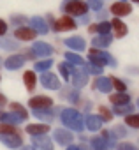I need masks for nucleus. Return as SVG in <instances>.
<instances>
[{
    "label": "nucleus",
    "instance_id": "nucleus-1",
    "mask_svg": "<svg viewBox=\"0 0 139 150\" xmlns=\"http://www.w3.org/2000/svg\"><path fill=\"white\" fill-rule=\"evenodd\" d=\"M60 120L62 124L69 129V131H76V132H81L85 129V117L74 110V108H62L60 111Z\"/></svg>",
    "mask_w": 139,
    "mask_h": 150
},
{
    "label": "nucleus",
    "instance_id": "nucleus-2",
    "mask_svg": "<svg viewBox=\"0 0 139 150\" xmlns=\"http://www.w3.org/2000/svg\"><path fill=\"white\" fill-rule=\"evenodd\" d=\"M88 4L83 2V0H63L62 2V11L69 16H83L88 13Z\"/></svg>",
    "mask_w": 139,
    "mask_h": 150
},
{
    "label": "nucleus",
    "instance_id": "nucleus-3",
    "mask_svg": "<svg viewBox=\"0 0 139 150\" xmlns=\"http://www.w3.org/2000/svg\"><path fill=\"white\" fill-rule=\"evenodd\" d=\"M88 60L92 64H95V65H100V67H104V65H113L114 67L116 65V60L107 51H104L100 48H92L88 51Z\"/></svg>",
    "mask_w": 139,
    "mask_h": 150
},
{
    "label": "nucleus",
    "instance_id": "nucleus-4",
    "mask_svg": "<svg viewBox=\"0 0 139 150\" xmlns=\"http://www.w3.org/2000/svg\"><path fill=\"white\" fill-rule=\"evenodd\" d=\"M78 28V23L74 21L72 16H69V14H63L62 18L55 20V23L51 25V30L53 32H69V30H76Z\"/></svg>",
    "mask_w": 139,
    "mask_h": 150
},
{
    "label": "nucleus",
    "instance_id": "nucleus-5",
    "mask_svg": "<svg viewBox=\"0 0 139 150\" xmlns=\"http://www.w3.org/2000/svg\"><path fill=\"white\" fill-rule=\"evenodd\" d=\"M39 81H41V85H42L46 90H60V88H62V83H60L58 76H56V74H53V72H49V71L41 72Z\"/></svg>",
    "mask_w": 139,
    "mask_h": 150
},
{
    "label": "nucleus",
    "instance_id": "nucleus-6",
    "mask_svg": "<svg viewBox=\"0 0 139 150\" xmlns=\"http://www.w3.org/2000/svg\"><path fill=\"white\" fill-rule=\"evenodd\" d=\"M53 141L58 143L60 146H67V145H71L74 141V136L67 127H56L53 131Z\"/></svg>",
    "mask_w": 139,
    "mask_h": 150
},
{
    "label": "nucleus",
    "instance_id": "nucleus-7",
    "mask_svg": "<svg viewBox=\"0 0 139 150\" xmlns=\"http://www.w3.org/2000/svg\"><path fill=\"white\" fill-rule=\"evenodd\" d=\"M56 110L58 108H41V110H32V115L37 118V120H41L42 124H51L53 120H55V115H56Z\"/></svg>",
    "mask_w": 139,
    "mask_h": 150
},
{
    "label": "nucleus",
    "instance_id": "nucleus-8",
    "mask_svg": "<svg viewBox=\"0 0 139 150\" xmlns=\"http://www.w3.org/2000/svg\"><path fill=\"white\" fill-rule=\"evenodd\" d=\"M25 62H27V57H25V55L14 53V55L7 57V58L4 60V65H6L7 71H18V69H21V67L25 65Z\"/></svg>",
    "mask_w": 139,
    "mask_h": 150
},
{
    "label": "nucleus",
    "instance_id": "nucleus-9",
    "mask_svg": "<svg viewBox=\"0 0 139 150\" xmlns=\"http://www.w3.org/2000/svg\"><path fill=\"white\" fill-rule=\"evenodd\" d=\"M0 143L11 150H16L23 146V138L21 134H0Z\"/></svg>",
    "mask_w": 139,
    "mask_h": 150
},
{
    "label": "nucleus",
    "instance_id": "nucleus-10",
    "mask_svg": "<svg viewBox=\"0 0 139 150\" xmlns=\"http://www.w3.org/2000/svg\"><path fill=\"white\" fill-rule=\"evenodd\" d=\"M32 50H34L35 55L41 57V58H49V57L55 53V48H53L49 42H44V41H35L34 46H32Z\"/></svg>",
    "mask_w": 139,
    "mask_h": 150
},
{
    "label": "nucleus",
    "instance_id": "nucleus-11",
    "mask_svg": "<svg viewBox=\"0 0 139 150\" xmlns=\"http://www.w3.org/2000/svg\"><path fill=\"white\" fill-rule=\"evenodd\" d=\"M28 106L32 110H41V108H51L53 106V99L49 96H34L28 99Z\"/></svg>",
    "mask_w": 139,
    "mask_h": 150
},
{
    "label": "nucleus",
    "instance_id": "nucleus-12",
    "mask_svg": "<svg viewBox=\"0 0 139 150\" xmlns=\"http://www.w3.org/2000/svg\"><path fill=\"white\" fill-rule=\"evenodd\" d=\"M13 37L18 39V41L27 42V41H34V39L37 37V32H35L32 27H20V28H14Z\"/></svg>",
    "mask_w": 139,
    "mask_h": 150
},
{
    "label": "nucleus",
    "instance_id": "nucleus-13",
    "mask_svg": "<svg viewBox=\"0 0 139 150\" xmlns=\"http://www.w3.org/2000/svg\"><path fill=\"white\" fill-rule=\"evenodd\" d=\"M28 25H30L37 34H41V35H44V34L49 32V25H48L46 18H42V16H32V18L28 20Z\"/></svg>",
    "mask_w": 139,
    "mask_h": 150
},
{
    "label": "nucleus",
    "instance_id": "nucleus-14",
    "mask_svg": "<svg viewBox=\"0 0 139 150\" xmlns=\"http://www.w3.org/2000/svg\"><path fill=\"white\" fill-rule=\"evenodd\" d=\"M32 145H34L37 150H53V148H55L53 138H49V136H46V134L32 136Z\"/></svg>",
    "mask_w": 139,
    "mask_h": 150
},
{
    "label": "nucleus",
    "instance_id": "nucleus-15",
    "mask_svg": "<svg viewBox=\"0 0 139 150\" xmlns=\"http://www.w3.org/2000/svg\"><path fill=\"white\" fill-rule=\"evenodd\" d=\"M63 44H65L69 50H71V51H85V48H86L85 39L79 37V35H72V37L63 39Z\"/></svg>",
    "mask_w": 139,
    "mask_h": 150
},
{
    "label": "nucleus",
    "instance_id": "nucleus-16",
    "mask_svg": "<svg viewBox=\"0 0 139 150\" xmlns=\"http://www.w3.org/2000/svg\"><path fill=\"white\" fill-rule=\"evenodd\" d=\"M71 80H72V87L79 90V88L86 87V83H88V72L85 69H76L74 74L71 76Z\"/></svg>",
    "mask_w": 139,
    "mask_h": 150
},
{
    "label": "nucleus",
    "instance_id": "nucleus-17",
    "mask_svg": "<svg viewBox=\"0 0 139 150\" xmlns=\"http://www.w3.org/2000/svg\"><path fill=\"white\" fill-rule=\"evenodd\" d=\"M109 11L116 16V18H121V16H127V14H130L132 13V7H130V4H127V2H114L111 7H109Z\"/></svg>",
    "mask_w": 139,
    "mask_h": 150
},
{
    "label": "nucleus",
    "instance_id": "nucleus-18",
    "mask_svg": "<svg viewBox=\"0 0 139 150\" xmlns=\"http://www.w3.org/2000/svg\"><path fill=\"white\" fill-rule=\"evenodd\" d=\"M49 124H28L25 127V132L30 134V136H41V134H48L49 132Z\"/></svg>",
    "mask_w": 139,
    "mask_h": 150
},
{
    "label": "nucleus",
    "instance_id": "nucleus-19",
    "mask_svg": "<svg viewBox=\"0 0 139 150\" xmlns=\"http://www.w3.org/2000/svg\"><path fill=\"white\" fill-rule=\"evenodd\" d=\"M102 118L99 117V115H86L85 117V127L88 129V131H92V132H95V131H100V127H102Z\"/></svg>",
    "mask_w": 139,
    "mask_h": 150
},
{
    "label": "nucleus",
    "instance_id": "nucleus-20",
    "mask_svg": "<svg viewBox=\"0 0 139 150\" xmlns=\"http://www.w3.org/2000/svg\"><path fill=\"white\" fill-rule=\"evenodd\" d=\"M37 74H35V71H25L23 72V83H25V88L28 90V92H34L35 90V87H37Z\"/></svg>",
    "mask_w": 139,
    "mask_h": 150
},
{
    "label": "nucleus",
    "instance_id": "nucleus-21",
    "mask_svg": "<svg viewBox=\"0 0 139 150\" xmlns=\"http://www.w3.org/2000/svg\"><path fill=\"white\" fill-rule=\"evenodd\" d=\"M90 34H99V35H107L111 32V21H99L92 27H88Z\"/></svg>",
    "mask_w": 139,
    "mask_h": 150
},
{
    "label": "nucleus",
    "instance_id": "nucleus-22",
    "mask_svg": "<svg viewBox=\"0 0 139 150\" xmlns=\"http://www.w3.org/2000/svg\"><path fill=\"white\" fill-rule=\"evenodd\" d=\"M74 71H76V67H74L71 62H67V60L58 64V72H60V76H62L65 81H69V80H71V76L74 74Z\"/></svg>",
    "mask_w": 139,
    "mask_h": 150
},
{
    "label": "nucleus",
    "instance_id": "nucleus-23",
    "mask_svg": "<svg viewBox=\"0 0 139 150\" xmlns=\"http://www.w3.org/2000/svg\"><path fill=\"white\" fill-rule=\"evenodd\" d=\"M95 88H97L99 92H102V94H109V92L113 90V81H111V78L99 76V78L95 80Z\"/></svg>",
    "mask_w": 139,
    "mask_h": 150
},
{
    "label": "nucleus",
    "instance_id": "nucleus-24",
    "mask_svg": "<svg viewBox=\"0 0 139 150\" xmlns=\"http://www.w3.org/2000/svg\"><path fill=\"white\" fill-rule=\"evenodd\" d=\"M23 120L16 115V113H13V111H2L0 113V124H11V125H20Z\"/></svg>",
    "mask_w": 139,
    "mask_h": 150
},
{
    "label": "nucleus",
    "instance_id": "nucleus-25",
    "mask_svg": "<svg viewBox=\"0 0 139 150\" xmlns=\"http://www.w3.org/2000/svg\"><path fill=\"white\" fill-rule=\"evenodd\" d=\"M111 28L114 30V37L116 39H120V37H123V35H127V25L120 20V18H114L113 21H111Z\"/></svg>",
    "mask_w": 139,
    "mask_h": 150
},
{
    "label": "nucleus",
    "instance_id": "nucleus-26",
    "mask_svg": "<svg viewBox=\"0 0 139 150\" xmlns=\"http://www.w3.org/2000/svg\"><path fill=\"white\" fill-rule=\"evenodd\" d=\"M9 111H13V113H16L23 122L28 118V111H27V108L21 104V103H16V101H13V103H9Z\"/></svg>",
    "mask_w": 139,
    "mask_h": 150
},
{
    "label": "nucleus",
    "instance_id": "nucleus-27",
    "mask_svg": "<svg viewBox=\"0 0 139 150\" xmlns=\"http://www.w3.org/2000/svg\"><path fill=\"white\" fill-rule=\"evenodd\" d=\"M113 42V39H111V35L107 34V35H97V37H93L92 39V46L93 48H107L109 44Z\"/></svg>",
    "mask_w": 139,
    "mask_h": 150
},
{
    "label": "nucleus",
    "instance_id": "nucleus-28",
    "mask_svg": "<svg viewBox=\"0 0 139 150\" xmlns=\"http://www.w3.org/2000/svg\"><path fill=\"white\" fill-rule=\"evenodd\" d=\"M53 67V58L49 57V58H42V60H37L35 64H34V71L35 72H46V71H49Z\"/></svg>",
    "mask_w": 139,
    "mask_h": 150
},
{
    "label": "nucleus",
    "instance_id": "nucleus-29",
    "mask_svg": "<svg viewBox=\"0 0 139 150\" xmlns=\"http://www.w3.org/2000/svg\"><path fill=\"white\" fill-rule=\"evenodd\" d=\"M109 101L113 106H120V104H128L130 103V96H127L125 92H118V94H113L109 96Z\"/></svg>",
    "mask_w": 139,
    "mask_h": 150
},
{
    "label": "nucleus",
    "instance_id": "nucleus-30",
    "mask_svg": "<svg viewBox=\"0 0 139 150\" xmlns=\"http://www.w3.org/2000/svg\"><path fill=\"white\" fill-rule=\"evenodd\" d=\"M63 55H65V60H67V62H71L72 65H85V60H83V57H81V55H78V53H72L71 50H69V51H65Z\"/></svg>",
    "mask_w": 139,
    "mask_h": 150
},
{
    "label": "nucleus",
    "instance_id": "nucleus-31",
    "mask_svg": "<svg viewBox=\"0 0 139 150\" xmlns=\"http://www.w3.org/2000/svg\"><path fill=\"white\" fill-rule=\"evenodd\" d=\"M9 21H11V25L14 28H20V27H27L28 25V18L23 16V14H13Z\"/></svg>",
    "mask_w": 139,
    "mask_h": 150
},
{
    "label": "nucleus",
    "instance_id": "nucleus-32",
    "mask_svg": "<svg viewBox=\"0 0 139 150\" xmlns=\"http://www.w3.org/2000/svg\"><path fill=\"white\" fill-rule=\"evenodd\" d=\"M134 110V106L128 103V104H120V106H114L113 108V115H130V111Z\"/></svg>",
    "mask_w": 139,
    "mask_h": 150
},
{
    "label": "nucleus",
    "instance_id": "nucleus-33",
    "mask_svg": "<svg viewBox=\"0 0 139 150\" xmlns=\"http://www.w3.org/2000/svg\"><path fill=\"white\" fill-rule=\"evenodd\" d=\"M92 148L93 150H107V143L102 136H95V138H92Z\"/></svg>",
    "mask_w": 139,
    "mask_h": 150
},
{
    "label": "nucleus",
    "instance_id": "nucleus-34",
    "mask_svg": "<svg viewBox=\"0 0 139 150\" xmlns=\"http://www.w3.org/2000/svg\"><path fill=\"white\" fill-rule=\"evenodd\" d=\"M0 134H21L18 125H11V124H0Z\"/></svg>",
    "mask_w": 139,
    "mask_h": 150
},
{
    "label": "nucleus",
    "instance_id": "nucleus-35",
    "mask_svg": "<svg viewBox=\"0 0 139 150\" xmlns=\"http://www.w3.org/2000/svg\"><path fill=\"white\" fill-rule=\"evenodd\" d=\"M125 124L128 127H134V129H139V113H130L125 117Z\"/></svg>",
    "mask_w": 139,
    "mask_h": 150
},
{
    "label": "nucleus",
    "instance_id": "nucleus-36",
    "mask_svg": "<svg viewBox=\"0 0 139 150\" xmlns=\"http://www.w3.org/2000/svg\"><path fill=\"white\" fill-rule=\"evenodd\" d=\"M88 74H95V76H100V74H102V71H104V67H100V65H95V64H86L85 67H83Z\"/></svg>",
    "mask_w": 139,
    "mask_h": 150
},
{
    "label": "nucleus",
    "instance_id": "nucleus-37",
    "mask_svg": "<svg viewBox=\"0 0 139 150\" xmlns=\"http://www.w3.org/2000/svg\"><path fill=\"white\" fill-rule=\"evenodd\" d=\"M0 48H4V50H16L18 42H16L14 37L13 39H2V41H0Z\"/></svg>",
    "mask_w": 139,
    "mask_h": 150
},
{
    "label": "nucleus",
    "instance_id": "nucleus-38",
    "mask_svg": "<svg viewBox=\"0 0 139 150\" xmlns=\"http://www.w3.org/2000/svg\"><path fill=\"white\" fill-rule=\"evenodd\" d=\"M99 117L102 118V122H109V120L113 118V111L107 110L106 106H100V108H99Z\"/></svg>",
    "mask_w": 139,
    "mask_h": 150
},
{
    "label": "nucleus",
    "instance_id": "nucleus-39",
    "mask_svg": "<svg viewBox=\"0 0 139 150\" xmlns=\"http://www.w3.org/2000/svg\"><path fill=\"white\" fill-rule=\"evenodd\" d=\"M65 97L69 99V103L76 104V103L79 101V92H78V88H76V90H71V92H67V96H65Z\"/></svg>",
    "mask_w": 139,
    "mask_h": 150
},
{
    "label": "nucleus",
    "instance_id": "nucleus-40",
    "mask_svg": "<svg viewBox=\"0 0 139 150\" xmlns=\"http://www.w3.org/2000/svg\"><path fill=\"white\" fill-rule=\"evenodd\" d=\"M111 81H113V87H114L118 92H125V90H127V85H125L121 80H118V78H111Z\"/></svg>",
    "mask_w": 139,
    "mask_h": 150
},
{
    "label": "nucleus",
    "instance_id": "nucleus-41",
    "mask_svg": "<svg viewBox=\"0 0 139 150\" xmlns=\"http://www.w3.org/2000/svg\"><path fill=\"white\" fill-rule=\"evenodd\" d=\"M86 4H88V7L93 9V11H100V9H102V0H86Z\"/></svg>",
    "mask_w": 139,
    "mask_h": 150
},
{
    "label": "nucleus",
    "instance_id": "nucleus-42",
    "mask_svg": "<svg viewBox=\"0 0 139 150\" xmlns=\"http://www.w3.org/2000/svg\"><path fill=\"white\" fill-rule=\"evenodd\" d=\"M116 150H137V146L134 143H128V141H123L120 145H116Z\"/></svg>",
    "mask_w": 139,
    "mask_h": 150
},
{
    "label": "nucleus",
    "instance_id": "nucleus-43",
    "mask_svg": "<svg viewBox=\"0 0 139 150\" xmlns=\"http://www.w3.org/2000/svg\"><path fill=\"white\" fill-rule=\"evenodd\" d=\"M7 30H9V23H7L6 20L0 18V37L6 35V34H7Z\"/></svg>",
    "mask_w": 139,
    "mask_h": 150
},
{
    "label": "nucleus",
    "instance_id": "nucleus-44",
    "mask_svg": "<svg viewBox=\"0 0 139 150\" xmlns=\"http://www.w3.org/2000/svg\"><path fill=\"white\" fill-rule=\"evenodd\" d=\"M111 132L114 134V138H116V136H125V129H123V127H114Z\"/></svg>",
    "mask_w": 139,
    "mask_h": 150
},
{
    "label": "nucleus",
    "instance_id": "nucleus-45",
    "mask_svg": "<svg viewBox=\"0 0 139 150\" xmlns=\"http://www.w3.org/2000/svg\"><path fill=\"white\" fill-rule=\"evenodd\" d=\"M25 53H27V55H25V57H27V60H35V58H37V55H35V51H34V50H27Z\"/></svg>",
    "mask_w": 139,
    "mask_h": 150
},
{
    "label": "nucleus",
    "instance_id": "nucleus-46",
    "mask_svg": "<svg viewBox=\"0 0 139 150\" xmlns=\"http://www.w3.org/2000/svg\"><path fill=\"white\" fill-rule=\"evenodd\" d=\"M65 150H85V148H83V146H79V145L71 143V145H67V146H65Z\"/></svg>",
    "mask_w": 139,
    "mask_h": 150
},
{
    "label": "nucleus",
    "instance_id": "nucleus-47",
    "mask_svg": "<svg viewBox=\"0 0 139 150\" xmlns=\"http://www.w3.org/2000/svg\"><path fill=\"white\" fill-rule=\"evenodd\" d=\"M6 104H7V97L4 94H0V108H4Z\"/></svg>",
    "mask_w": 139,
    "mask_h": 150
},
{
    "label": "nucleus",
    "instance_id": "nucleus-48",
    "mask_svg": "<svg viewBox=\"0 0 139 150\" xmlns=\"http://www.w3.org/2000/svg\"><path fill=\"white\" fill-rule=\"evenodd\" d=\"M79 18H81V23H85V25H86V23H90V18H88V14H83V16H79Z\"/></svg>",
    "mask_w": 139,
    "mask_h": 150
},
{
    "label": "nucleus",
    "instance_id": "nucleus-49",
    "mask_svg": "<svg viewBox=\"0 0 139 150\" xmlns=\"http://www.w3.org/2000/svg\"><path fill=\"white\" fill-rule=\"evenodd\" d=\"M21 150H37V148H35L34 145H32V146H30V145H23V146H21Z\"/></svg>",
    "mask_w": 139,
    "mask_h": 150
},
{
    "label": "nucleus",
    "instance_id": "nucleus-50",
    "mask_svg": "<svg viewBox=\"0 0 139 150\" xmlns=\"http://www.w3.org/2000/svg\"><path fill=\"white\" fill-rule=\"evenodd\" d=\"M134 2H135V4H139V0H134Z\"/></svg>",
    "mask_w": 139,
    "mask_h": 150
},
{
    "label": "nucleus",
    "instance_id": "nucleus-51",
    "mask_svg": "<svg viewBox=\"0 0 139 150\" xmlns=\"http://www.w3.org/2000/svg\"><path fill=\"white\" fill-rule=\"evenodd\" d=\"M137 106H139V99H137Z\"/></svg>",
    "mask_w": 139,
    "mask_h": 150
},
{
    "label": "nucleus",
    "instance_id": "nucleus-52",
    "mask_svg": "<svg viewBox=\"0 0 139 150\" xmlns=\"http://www.w3.org/2000/svg\"><path fill=\"white\" fill-rule=\"evenodd\" d=\"M0 113H2V110H0Z\"/></svg>",
    "mask_w": 139,
    "mask_h": 150
},
{
    "label": "nucleus",
    "instance_id": "nucleus-53",
    "mask_svg": "<svg viewBox=\"0 0 139 150\" xmlns=\"http://www.w3.org/2000/svg\"><path fill=\"white\" fill-rule=\"evenodd\" d=\"M121 2H125V0H121Z\"/></svg>",
    "mask_w": 139,
    "mask_h": 150
}]
</instances>
